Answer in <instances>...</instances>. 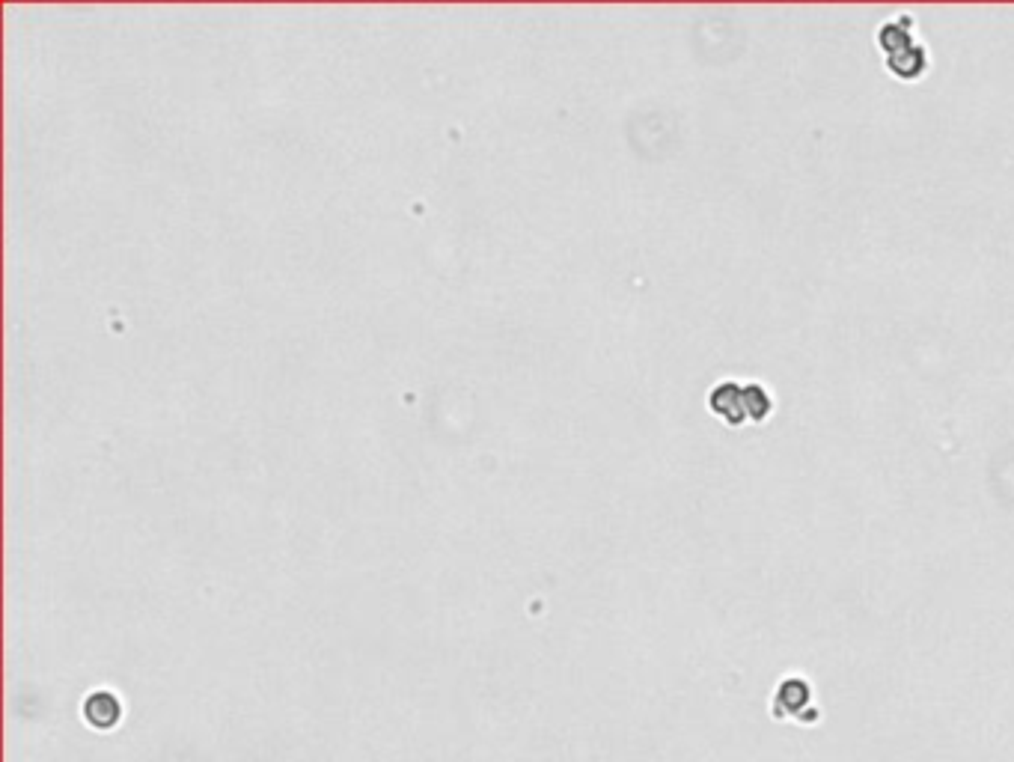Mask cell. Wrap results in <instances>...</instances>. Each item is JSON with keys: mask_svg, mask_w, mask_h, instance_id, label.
Wrapping results in <instances>:
<instances>
[{"mask_svg": "<svg viewBox=\"0 0 1014 762\" xmlns=\"http://www.w3.org/2000/svg\"><path fill=\"white\" fill-rule=\"evenodd\" d=\"M708 405L714 414H720L729 426H741L744 420H750L747 414V390L735 381H720L711 396H708Z\"/></svg>", "mask_w": 1014, "mask_h": 762, "instance_id": "1", "label": "cell"}]
</instances>
